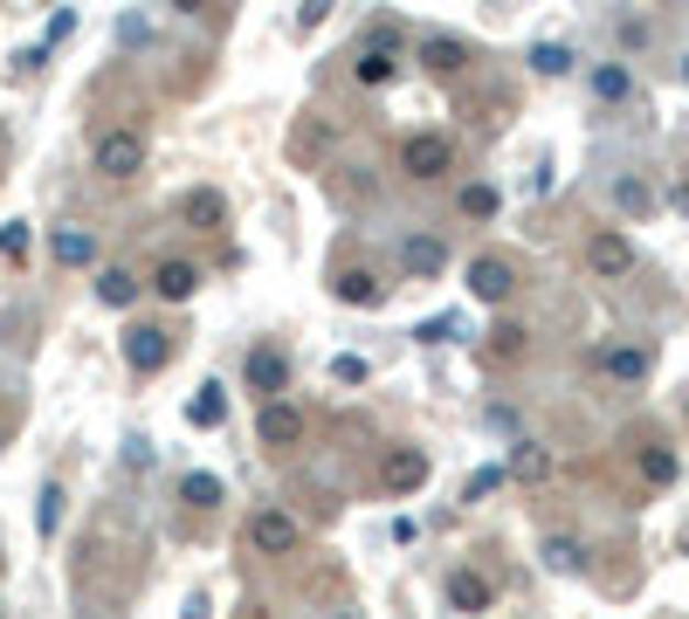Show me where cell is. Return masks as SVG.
I'll list each match as a JSON object with an SVG mask.
<instances>
[{
  "mask_svg": "<svg viewBox=\"0 0 689 619\" xmlns=\"http://www.w3.org/2000/svg\"><path fill=\"white\" fill-rule=\"evenodd\" d=\"M90 159H97V172L104 179H132V172H145V138L138 132H97V145H90Z\"/></svg>",
  "mask_w": 689,
  "mask_h": 619,
  "instance_id": "obj_1",
  "label": "cell"
},
{
  "mask_svg": "<svg viewBox=\"0 0 689 619\" xmlns=\"http://www.w3.org/2000/svg\"><path fill=\"white\" fill-rule=\"evenodd\" d=\"M427 475H435L427 448H387L379 454V488H387V496H414V488H427Z\"/></svg>",
  "mask_w": 689,
  "mask_h": 619,
  "instance_id": "obj_2",
  "label": "cell"
},
{
  "mask_svg": "<svg viewBox=\"0 0 689 619\" xmlns=\"http://www.w3.org/2000/svg\"><path fill=\"white\" fill-rule=\"evenodd\" d=\"M448 166H455V145L442 132H414V138L400 145V172L407 179H442Z\"/></svg>",
  "mask_w": 689,
  "mask_h": 619,
  "instance_id": "obj_3",
  "label": "cell"
},
{
  "mask_svg": "<svg viewBox=\"0 0 689 619\" xmlns=\"http://www.w3.org/2000/svg\"><path fill=\"white\" fill-rule=\"evenodd\" d=\"M586 269H593L600 282H621V275H634V241L621 235V227H600V235L586 241Z\"/></svg>",
  "mask_w": 689,
  "mask_h": 619,
  "instance_id": "obj_4",
  "label": "cell"
},
{
  "mask_svg": "<svg viewBox=\"0 0 689 619\" xmlns=\"http://www.w3.org/2000/svg\"><path fill=\"white\" fill-rule=\"evenodd\" d=\"M248 544L263 551V558H290V551L303 544V530H297V516H290V509H255Z\"/></svg>",
  "mask_w": 689,
  "mask_h": 619,
  "instance_id": "obj_5",
  "label": "cell"
},
{
  "mask_svg": "<svg viewBox=\"0 0 689 619\" xmlns=\"http://www.w3.org/2000/svg\"><path fill=\"white\" fill-rule=\"evenodd\" d=\"M242 372H248V385H255V399H263V406L290 393V358H284V351H276V345H255Z\"/></svg>",
  "mask_w": 689,
  "mask_h": 619,
  "instance_id": "obj_6",
  "label": "cell"
},
{
  "mask_svg": "<svg viewBox=\"0 0 689 619\" xmlns=\"http://www.w3.org/2000/svg\"><path fill=\"white\" fill-rule=\"evenodd\" d=\"M510 290H518V269H510L503 262V255H476V262H469V296L476 303H510Z\"/></svg>",
  "mask_w": 689,
  "mask_h": 619,
  "instance_id": "obj_7",
  "label": "cell"
},
{
  "mask_svg": "<svg viewBox=\"0 0 689 619\" xmlns=\"http://www.w3.org/2000/svg\"><path fill=\"white\" fill-rule=\"evenodd\" d=\"M255 441H263V448H297V441H303V413H297L290 399L255 406Z\"/></svg>",
  "mask_w": 689,
  "mask_h": 619,
  "instance_id": "obj_8",
  "label": "cell"
},
{
  "mask_svg": "<svg viewBox=\"0 0 689 619\" xmlns=\"http://www.w3.org/2000/svg\"><path fill=\"white\" fill-rule=\"evenodd\" d=\"M331 296H338L345 310H379L387 303V282H379L373 269H359V262H345L338 275H331Z\"/></svg>",
  "mask_w": 689,
  "mask_h": 619,
  "instance_id": "obj_9",
  "label": "cell"
},
{
  "mask_svg": "<svg viewBox=\"0 0 689 619\" xmlns=\"http://www.w3.org/2000/svg\"><path fill=\"white\" fill-rule=\"evenodd\" d=\"M166 358H173V345H166L159 324H132L124 330V365L132 372H166Z\"/></svg>",
  "mask_w": 689,
  "mask_h": 619,
  "instance_id": "obj_10",
  "label": "cell"
},
{
  "mask_svg": "<svg viewBox=\"0 0 689 619\" xmlns=\"http://www.w3.org/2000/svg\"><path fill=\"white\" fill-rule=\"evenodd\" d=\"M593 365H600L607 379H614V385H642V379L655 372V351H648V345H607V351L593 358Z\"/></svg>",
  "mask_w": 689,
  "mask_h": 619,
  "instance_id": "obj_11",
  "label": "cell"
},
{
  "mask_svg": "<svg viewBox=\"0 0 689 619\" xmlns=\"http://www.w3.org/2000/svg\"><path fill=\"white\" fill-rule=\"evenodd\" d=\"M448 606L455 612H490L497 606V585L482 578L476 564H455V572H448Z\"/></svg>",
  "mask_w": 689,
  "mask_h": 619,
  "instance_id": "obj_12",
  "label": "cell"
},
{
  "mask_svg": "<svg viewBox=\"0 0 689 619\" xmlns=\"http://www.w3.org/2000/svg\"><path fill=\"white\" fill-rule=\"evenodd\" d=\"M400 269L421 275V282L442 275V269H448V241H442V235H407V241H400Z\"/></svg>",
  "mask_w": 689,
  "mask_h": 619,
  "instance_id": "obj_13",
  "label": "cell"
},
{
  "mask_svg": "<svg viewBox=\"0 0 689 619\" xmlns=\"http://www.w3.org/2000/svg\"><path fill=\"white\" fill-rule=\"evenodd\" d=\"M193 290H200V269H193V262H159V269H152V296L187 303Z\"/></svg>",
  "mask_w": 689,
  "mask_h": 619,
  "instance_id": "obj_14",
  "label": "cell"
},
{
  "mask_svg": "<svg viewBox=\"0 0 689 619\" xmlns=\"http://www.w3.org/2000/svg\"><path fill=\"white\" fill-rule=\"evenodd\" d=\"M48 255H56L63 269H90L97 262V241L84 235V227H56V235H48Z\"/></svg>",
  "mask_w": 689,
  "mask_h": 619,
  "instance_id": "obj_15",
  "label": "cell"
},
{
  "mask_svg": "<svg viewBox=\"0 0 689 619\" xmlns=\"http://www.w3.org/2000/svg\"><path fill=\"white\" fill-rule=\"evenodd\" d=\"M421 63L435 69V76H455V69L469 63V42H463V35H427V42H421Z\"/></svg>",
  "mask_w": 689,
  "mask_h": 619,
  "instance_id": "obj_16",
  "label": "cell"
},
{
  "mask_svg": "<svg viewBox=\"0 0 689 619\" xmlns=\"http://www.w3.org/2000/svg\"><path fill=\"white\" fill-rule=\"evenodd\" d=\"M614 206H621L627 221H648L662 200H655V187H648V179H634V172H627V179H614Z\"/></svg>",
  "mask_w": 689,
  "mask_h": 619,
  "instance_id": "obj_17",
  "label": "cell"
},
{
  "mask_svg": "<svg viewBox=\"0 0 689 619\" xmlns=\"http://www.w3.org/2000/svg\"><path fill=\"white\" fill-rule=\"evenodd\" d=\"M97 303L132 310V303H138V275H132V269H104V275H97Z\"/></svg>",
  "mask_w": 689,
  "mask_h": 619,
  "instance_id": "obj_18",
  "label": "cell"
},
{
  "mask_svg": "<svg viewBox=\"0 0 689 619\" xmlns=\"http://www.w3.org/2000/svg\"><path fill=\"white\" fill-rule=\"evenodd\" d=\"M187 420H193V427H221V420H227V393H221L214 379H208V385H200V393L187 399Z\"/></svg>",
  "mask_w": 689,
  "mask_h": 619,
  "instance_id": "obj_19",
  "label": "cell"
},
{
  "mask_svg": "<svg viewBox=\"0 0 689 619\" xmlns=\"http://www.w3.org/2000/svg\"><path fill=\"white\" fill-rule=\"evenodd\" d=\"M676 475H682L676 448H642V482H648V488H669Z\"/></svg>",
  "mask_w": 689,
  "mask_h": 619,
  "instance_id": "obj_20",
  "label": "cell"
},
{
  "mask_svg": "<svg viewBox=\"0 0 689 619\" xmlns=\"http://www.w3.org/2000/svg\"><path fill=\"white\" fill-rule=\"evenodd\" d=\"M510 475H518V482H545V475H552V454H545L538 441H518V454H510Z\"/></svg>",
  "mask_w": 689,
  "mask_h": 619,
  "instance_id": "obj_21",
  "label": "cell"
},
{
  "mask_svg": "<svg viewBox=\"0 0 689 619\" xmlns=\"http://www.w3.org/2000/svg\"><path fill=\"white\" fill-rule=\"evenodd\" d=\"M545 564H552V572H586V544H579V537H545Z\"/></svg>",
  "mask_w": 689,
  "mask_h": 619,
  "instance_id": "obj_22",
  "label": "cell"
},
{
  "mask_svg": "<svg viewBox=\"0 0 689 619\" xmlns=\"http://www.w3.org/2000/svg\"><path fill=\"white\" fill-rule=\"evenodd\" d=\"M627 90H634L627 63H600V69H593V97H600V103H621Z\"/></svg>",
  "mask_w": 689,
  "mask_h": 619,
  "instance_id": "obj_23",
  "label": "cell"
},
{
  "mask_svg": "<svg viewBox=\"0 0 689 619\" xmlns=\"http://www.w3.org/2000/svg\"><path fill=\"white\" fill-rule=\"evenodd\" d=\"M531 69H538V76H566L573 69V48L566 42H538V48H531Z\"/></svg>",
  "mask_w": 689,
  "mask_h": 619,
  "instance_id": "obj_24",
  "label": "cell"
},
{
  "mask_svg": "<svg viewBox=\"0 0 689 619\" xmlns=\"http://www.w3.org/2000/svg\"><path fill=\"white\" fill-rule=\"evenodd\" d=\"M180 503H193V509H214V503H221V482H214V475H200V469H193V475L180 482Z\"/></svg>",
  "mask_w": 689,
  "mask_h": 619,
  "instance_id": "obj_25",
  "label": "cell"
},
{
  "mask_svg": "<svg viewBox=\"0 0 689 619\" xmlns=\"http://www.w3.org/2000/svg\"><path fill=\"white\" fill-rule=\"evenodd\" d=\"M497 206H503L497 187H463V214H469V221H497Z\"/></svg>",
  "mask_w": 689,
  "mask_h": 619,
  "instance_id": "obj_26",
  "label": "cell"
},
{
  "mask_svg": "<svg viewBox=\"0 0 689 619\" xmlns=\"http://www.w3.org/2000/svg\"><path fill=\"white\" fill-rule=\"evenodd\" d=\"M227 214V206H221V193H208V187H200V193H187V221L193 227H214Z\"/></svg>",
  "mask_w": 689,
  "mask_h": 619,
  "instance_id": "obj_27",
  "label": "cell"
},
{
  "mask_svg": "<svg viewBox=\"0 0 689 619\" xmlns=\"http://www.w3.org/2000/svg\"><path fill=\"white\" fill-rule=\"evenodd\" d=\"M56 524H63V488L48 482V488H42V503H35V530H42V537H56Z\"/></svg>",
  "mask_w": 689,
  "mask_h": 619,
  "instance_id": "obj_28",
  "label": "cell"
},
{
  "mask_svg": "<svg viewBox=\"0 0 689 619\" xmlns=\"http://www.w3.org/2000/svg\"><path fill=\"white\" fill-rule=\"evenodd\" d=\"M359 83H366V90L393 83V56H373V48H359Z\"/></svg>",
  "mask_w": 689,
  "mask_h": 619,
  "instance_id": "obj_29",
  "label": "cell"
},
{
  "mask_svg": "<svg viewBox=\"0 0 689 619\" xmlns=\"http://www.w3.org/2000/svg\"><path fill=\"white\" fill-rule=\"evenodd\" d=\"M331 379H338V385H366V379H373V365L345 351V358H331Z\"/></svg>",
  "mask_w": 689,
  "mask_h": 619,
  "instance_id": "obj_30",
  "label": "cell"
},
{
  "mask_svg": "<svg viewBox=\"0 0 689 619\" xmlns=\"http://www.w3.org/2000/svg\"><path fill=\"white\" fill-rule=\"evenodd\" d=\"M497 358H518L524 351V324H497V345H490Z\"/></svg>",
  "mask_w": 689,
  "mask_h": 619,
  "instance_id": "obj_31",
  "label": "cell"
},
{
  "mask_svg": "<svg viewBox=\"0 0 689 619\" xmlns=\"http://www.w3.org/2000/svg\"><path fill=\"white\" fill-rule=\"evenodd\" d=\"M497 482H503V469H482V475H469V488H463V496H469V503H482Z\"/></svg>",
  "mask_w": 689,
  "mask_h": 619,
  "instance_id": "obj_32",
  "label": "cell"
},
{
  "mask_svg": "<svg viewBox=\"0 0 689 619\" xmlns=\"http://www.w3.org/2000/svg\"><path fill=\"white\" fill-rule=\"evenodd\" d=\"M0 248H8V255H29V227H21V221L0 227Z\"/></svg>",
  "mask_w": 689,
  "mask_h": 619,
  "instance_id": "obj_33",
  "label": "cell"
},
{
  "mask_svg": "<svg viewBox=\"0 0 689 619\" xmlns=\"http://www.w3.org/2000/svg\"><path fill=\"white\" fill-rule=\"evenodd\" d=\"M676 206H682V214H689V179H682V187H676Z\"/></svg>",
  "mask_w": 689,
  "mask_h": 619,
  "instance_id": "obj_34",
  "label": "cell"
},
{
  "mask_svg": "<svg viewBox=\"0 0 689 619\" xmlns=\"http://www.w3.org/2000/svg\"><path fill=\"white\" fill-rule=\"evenodd\" d=\"M682 83H689V63H682Z\"/></svg>",
  "mask_w": 689,
  "mask_h": 619,
  "instance_id": "obj_35",
  "label": "cell"
},
{
  "mask_svg": "<svg viewBox=\"0 0 689 619\" xmlns=\"http://www.w3.org/2000/svg\"><path fill=\"white\" fill-rule=\"evenodd\" d=\"M338 619H359V612H338Z\"/></svg>",
  "mask_w": 689,
  "mask_h": 619,
  "instance_id": "obj_36",
  "label": "cell"
},
{
  "mask_svg": "<svg viewBox=\"0 0 689 619\" xmlns=\"http://www.w3.org/2000/svg\"><path fill=\"white\" fill-rule=\"evenodd\" d=\"M0 441H8V434H0Z\"/></svg>",
  "mask_w": 689,
  "mask_h": 619,
  "instance_id": "obj_37",
  "label": "cell"
}]
</instances>
